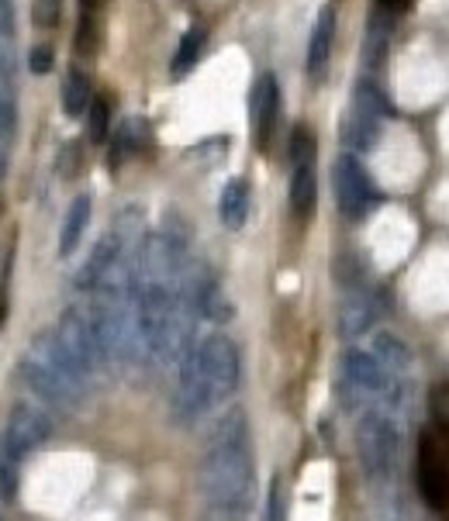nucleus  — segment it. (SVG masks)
I'll return each mask as SVG.
<instances>
[{
	"label": "nucleus",
	"instance_id": "obj_1",
	"mask_svg": "<svg viewBox=\"0 0 449 521\" xmlns=\"http://www.w3.org/2000/svg\"><path fill=\"white\" fill-rule=\"evenodd\" d=\"M201 494L222 515H242L253 504L256 459L249 418L242 408L225 411L211 428L208 449L201 459Z\"/></svg>",
	"mask_w": 449,
	"mask_h": 521
},
{
	"label": "nucleus",
	"instance_id": "obj_2",
	"mask_svg": "<svg viewBox=\"0 0 449 521\" xmlns=\"http://www.w3.org/2000/svg\"><path fill=\"white\" fill-rule=\"evenodd\" d=\"M239 346L225 332H208L180 359V377L173 390V418L190 421L204 418L225 404L239 387Z\"/></svg>",
	"mask_w": 449,
	"mask_h": 521
},
{
	"label": "nucleus",
	"instance_id": "obj_3",
	"mask_svg": "<svg viewBox=\"0 0 449 521\" xmlns=\"http://www.w3.org/2000/svg\"><path fill=\"white\" fill-rule=\"evenodd\" d=\"M21 377L28 387L42 397L52 408L73 411L80 408V401L87 397V380L73 370V363L66 359V352L59 349L56 335L38 332L28 346L25 359H21Z\"/></svg>",
	"mask_w": 449,
	"mask_h": 521
},
{
	"label": "nucleus",
	"instance_id": "obj_4",
	"mask_svg": "<svg viewBox=\"0 0 449 521\" xmlns=\"http://www.w3.org/2000/svg\"><path fill=\"white\" fill-rule=\"evenodd\" d=\"M356 452H360V466L367 480L380 490H387L398 477L401 459V435L391 415L384 411H367L356 425Z\"/></svg>",
	"mask_w": 449,
	"mask_h": 521
},
{
	"label": "nucleus",
	"instance_id": "obj_5",
	"mask_svg": "<svg viewBox=\"0 0 449 521\" xmlns=\"http://www.w3.org/2000/svg\"><path fill=\"white\" fill-rule=\"evenodd\" d=\"M56 335L59 349L66 352V359L73 363V370L80 373L83 380H94L108 370V352L101 346V335H97V325H94V314L83 304H73L59 314V325L52 328Z\"/></svg>",
	"mask_w": 449,
	"mask_h": 521
},
{
	"label": "nucleus",
	"instance_id": "obj_6",
	"mask_svg": "<svg viewBox=\"0 0 449 521\" xmlns=\"http://www.w3.org/2000/svg\"><path fill=\"white\" fill-rule=\"evenodd\" d=\"M391 114V104L380 94L370 80H363L353 94V107L346 114V125H342V139L353 152H370L380 139V121Z\"/></svg>",
	"mask_w": 449,
	"mask_h": 521
},
{
	"label": "nucleus",
	"instance_id": "obj_7",
	"mask_svg": "<svg viewBox=\"0 0 449 521\" xmlns=\"http://www.w3.org/2000/svg\"><path fill=\"white\" fill-rule=\"evenodd\" d=\"M332 187H336V204L349 221H363L380 204V190L374 187L370 173L360 166L356 156H339L332 166Z\"/></svg>",
	"mask_w": 449,
	"mask_h": 521
},
{
	"label": "nucleus",
	"instance_id": "obj_8",
	"mask_svg": "<svg viewBox=\"0 0 449 521\" xmlns=\"http://www.w3.org/2000/svg\"><path fill=\"white\" fill-rule=\"evenodd\" d=\"M52 435V421L45 411H38L35 404H18V408L7 415L4 435L0 439L7 442V449L14 452L18 459L32 456L38 446H45Z\"/></svg>",
	"mask_w": 449,
	"mask_h": 521
},
{
	"label": "nucleus",
	"instance_id": "obj_9",
	"mask_svg": "<svg viewBox=\"0 0 449 521\" xmlns=\"http://www.w3.org/2000/svg\"><path fill=\"white\" fill-rule=\"evenodd\" d=\"M280 118V87H277V76L263 73L253 87V97H249V121H253V135L256 145L266 149L270 145V135L277 128Z\"/></svg>",
	"mask_w": 449,
	"mask_h": 521
},
{
	"label": "nucleus",
	"instance_id": "obj_10",
	"mask_svg": "<svg viewBox=\"0 0 449 521\" xmlns=\"http://www.w3.org/2000/svg\"><path fill=\"white\" fill-rule=\"evenodd\" d=\"M418 490L436 511L449 508V470L443 456L432 449V439H422V449H418Z\"/></svg>",
	"mask_w": 449,
	"mask_h": 521
},
{
	"label": "nucleus",
	"instance_id": "obj_11",
	"mask_svg": "<svg viewBox=\"0 0 449 521\" xmlns=\"http://www.w3.org/2000/svg\"><path fill=\"white\" fill-rule=\"evenodd\" d=\"M377 301L374 294H367V290L353 287L349 290V297L342 301L339 308V332L346 335V339H356V335H367L370 328L377 325Z\"/></svg>",
	"mask_w": 449,
	"mask_h": 521
},
{
	"label": "nucleus",
	"instance_id": "obj_12",
	"mask_svg": "<svg viewBox=\"0 0 449 521\" xmlns=\"http://www.w3.org/2000/svg\"><path fill=\"white\" fill-rule=\"evenodd\" d=\"M332 42H336V7L325 4L315 18V28H311V38H308V73L318 76L325 70L332 56Z\"/></svg>",
	"mask_w": 449,
	"mask_h": 521
},
{
	"label": "nucleus",
	"instance_id": "obj_13",
	"mask_svg": "<svg viewBox=\"0 0 449 521\" xmlns=\"http://www.w3.org/2000/svg\"><path fill=\"white\" fill-rule=\"evenodd\" d=\"M318 204V173H315V159L311 163H294L291 173V211L298 214L301 221H308L315 214Z\"/></svg>",
	"mask_w": 449,
	"mask_h": 521
},
{
	"label": "nucleus",
	"instance_id": "obj_14",
	"mask_svg": "<svg viewBox=\"0 0 449 521\" xmlns=\"http://www.w3.org/2000/svg\"><path fill=\"white\" fill-rule=\"evenodd\" d=\"M90 214H94V201H90L87 194L73 197L70 211H66V218H63V228H59V256L63 259L76 252V245H80L83 232H87V225H90Z\"/></svg>",
	"mask_w": 449,
	"mask_h": 521
},
{
	"label": "nucleus",
	"instance_id": "obj_15",
	"mask_svg": "<svg viewBox=\"0 0 449 521\" xmlns=\"http://www.w3.org/2000/svg\"><path fill=\"white\" fill-rule=\"evenodd\" d=\"M370 352H374L377 363L384 366L387 373H394V377L412 370V349H408V342H401L394 332H377L374 342H370Z\"/></svg>",
	"mask_w": 449,
	"mask_h": 521
},
{
	"label": "nucleus",
	"instance_id": "obj_16",
	"mask_svg": "<svg viewBox=\"0 0 449 521\" xmlns=\"http://www.w3.org/2000/svg\"><path fill=\"white\" fill-rule=\"evenodd\" d=\"M218 214H222V225L228 232H239L249 218V183L242 176L225 183L222 190V201H218Z\"/></svg>",
	"mask_w": 449,
	"mask_h": 521
},
{
	"label": "nucleus",
	"instance_id": "obj_17",
	"mask_svg": "<svg viewBox=\"0 0 449 521\" xmlns=\"http://www.w3.org/2000/svg\"><path fill=\"white\" fill-rule=\"evenodd\" d=\"M59 101H63V114L66 118H80V114L90 111V101H94V90H90L87 73L73 70L66 73L63 90H59Z\"/></svg>",
	"mask_w": 449,
	"mask_h": 521
},
{
	"label": "nucleus",
	"instance_id": "obj_18",
	"mask_svg": "<svg viewBox=\"0 0 449 521\" xmlns=\"http://www.w3.org/2000/svg\"><path fill=\"white\" fill-rule=\"evenodd\" d=\"M204 42H208V32H204L201 25L187 28V35L180 38L177 52H173L170 73H173V76H184V73L194 70V66H197V59H201V52H204Z\"/></svg>",
	"mask_w": 449,
	"mask_h": 521
},
{
	"label": "nucleus",
	"instance_id": "obj_19",
	"mask_svg": "<svg viewBox=\"0 0 449 521\" xmlns=\"http://www.w3.org/2000/svg\"><path fill=\"white\" fill-rule=\"evenodd\" d=\"M18 487H21V459L0 439V501L4 504L18 501Z\"/></svg>",
	"mask_w": 449,
	"mask_h": 521
},
{
	"label": "nucleus",
	"instance_id": "obj_20",
	"mask_svg": "<svg viewBox=\"0 0 449 521\" xmlns=\"http://www.w3.org/2000/svg\"><path fill=\"white\" fill-rule=\"evenodd\" d=\"M108 125H111V107L104 97H94L90 101V121H87V132L94 142H108Z\"/></svg>",
	"mask_w": 449,
	"mask_h": 521
},
{
	"label": "nucleus",
	"instance_id": "obj_21",
	"mask_svg": "<svg viewBox=\"0 0 449 521\" xmlns=\"http://www.w3.org/2000/svg\"><path fill=\"white\" fill-rule=\"evenodd\" d=\"M59 11H63V4H59V0H35L32 18H35L38 28H56L59 25Z\"/></svg>",
	"mask_w": 449,
	"mask_h": 521
},
{
	"label": "nucleus",
	"instance_id": "obj_22",
	"mask_svg": "<svg viewBox=\"0 0 449 521\" xmlns=\"http://www.w3.org/2000/svg\"><path fill=\"white\" fill-rule=\"evenodd\" d=\"M266 521H284V484L273 477L270 484V504H266Z\"/></svg>",
	"mask_w": 449,
	"mask_h": 521
},
{
	"label": "nucleus",
	"instance_id": "obj_23",
	"mask_svg": "<svg viewBox=\"0 0 449 521\" xmlns=\"http://www.w3.org/2000/svg\"><path fill=\"white\" fill-rule=\"evenodd\" d=\"M14 80V49L4 35H0V87L7 90V83Z\"/></svg>",
	"mask_w": 449,
	"mask_h": 521
},
{
	"label": "nucleus",
	"instance_id": "obj_24",
	"mask_svg": "<svg viewBox=\"0 0 449 521\" xmlns=\"http://www.w3.org/2000/svg\"><path fill=\"white\" fill-rule=\"evenodd\" d=\"M52 63H56V56H52L49 45H35L32 56H28V70L32 73H49Z\"/></svg>",
	"mask_w": 449,
	"mask_h": 521
},
{
	"label": "nucleus",
	"instance_id": "obj_25",
	"mask_svg": "<svg viewBox=\"0 0 449 521\" xmlns=\"http://www.w3.org/2000/svg\"><path fill=\"white\" fill-rule=\"evenodd\" d=\"M11 132H14V104L7 97V90L0 87V139H7Z\"/></svg>",
	"mask_w": 449,
	"mask_h": 521
},
{
	"label": "nucleus",
	"instance_id": "obj_26",
	"mask_svg": "<svg viewBox=\"0 0 449 521\" xmlns=\"http://www.w3.org/2000/svg\"><path fill=\"white\" fill-rule=\"evenodd\" d=\"M432 411H436V418L449 428V383L436 390V397H432Z\"/></svg>",
	"mask_w": 449,
	"mask_h": 521
},
{
	"label": "nucleus",
	"instance_id": "obj_27",
	"mask_svg": "<svg viewBox=\"0 0 449 521\" xmlns=\"http://www.w3.org/2000/svg\"><path fill=\"white\" fill-rule=\"evenodd\" d=\"M0 35H14V0H0Z\"/></svg>",
	"mask_w": 449,
	"mask_h": 521
},
{
	"label": "nucleus",
	"instance_id": "obj_28",
	"mask_svg": "<svg viewBox=\"0 0 449 521\" xmlns=\"http://www.w3.org/2000/svg\"><path fill=\"white\" fill-rule=\"evenodd\" d=\"M80 7H83V18H87V14L97 7V0H80Z\"/></svg>",
	"mask_w": 449,
	"mask_h": 521
},
{
	"label": "nucleus",
	"instance_id": "obj_29",
	"mask_svg": "<svg viewBox=\"0 0 449 521\" xmlns=\"http://www.w3.org/2000/svg\"><path fill=\"white\" fill-rule=\"evenodd\" d=\"M4 176H7V152L0 149V180H4Z\"/></svg>",
	"mask_w": 449,
	"mask_h": 521
},
{
	"label": "nucleus",
	"instance_id": "obj_30",
	"mask_svg": "<svg viewBox=\"0 0 449 521\" xmlns=\"http://www.w3.org/2000/svg\"><path fill=\"white\" fill-rule=\"evenodd\" d=\"M384 7H401V4H408V0H380Z\"/></svg>",
	"mask_w": 449,
	"mask_h": 521
},
{
	"label": "nucleus",
	"instance_id": "obj_31",
	"mask_svg": "<svg viewBox=\"0 0 449 521\" xmlns=\"http://www.w3.org/2000/svg\"><path fill=\"white\" fill-rule=\"evenodd\" d=\"M0 521H4V518H0Z\"/></svg>",
	"mask_w": 449,
	"mask_h": 521
}]
</instances>
